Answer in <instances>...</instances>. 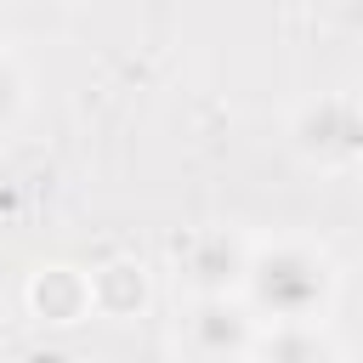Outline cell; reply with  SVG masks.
Instances as JSON below:
<instances>
[{
    "label": "cell",
    "mask_w": 363,
    "mask_h": 363,
    "mask_svg": "<svg viewBox=\"0 0 363 363\" xmlns=\"http://www.w3.org/2000/svg\"><path fill=\"white\" fill-rule=\"evenodd\" d=\"M238 301L255 312V323H323L335 301V267L301 238L255 244L238 278Z\"/></svg>",
    "instance_id": "cell-1"
},
{
    "label": "cell",
    "mask_w": 363,
    "mask_h": 363,
    "mask_svg": "<svg viewBox=\"0 0 363 363\" xmlns=\"http://www.w3.org/2000/svg\"><path fill=\"white\" fill-rule=\"evenodd\" d=\"M289 147L318 164V170H352L357 153H363V113L346 91H323L312 102L295 108L289 119Z\"/></svg>",
    "instance_id": "cell-2"
},
{
    "label": "cell",
    "mask_w": 363,
    "mask_h": 363,
    "mask_svg": "<svg viewBox=\"0 0 363 363\" xmlns=\"http://www.w3.org/2000/svg\"><path fill=\"white\" fill-rule=\"evenodd\" d=\"M255 329L261 323L238 295H193V306L182 318V346L199 363H244Z\"/></svg>",
    "instance_id": "cell-3"
},
{
    "label": "cell",
    "mask_w": 363,
    "mask_h": 363,
    "mask_svg": "<svg viewBox=\"0 0 363 363\" xmlns=\"http://www.w3.org/2000/svg\"><path fill=\"white\" fill-rule=\"evenodd\" d=\"M244 261H250V244L227 227H199L176 244V272L193 295H238Z\"/></svg>",
    "instance_id": "cell-4"
},
{
    "label": "cell",
    "mask_w": 363,
    "mask_h": 363,
    "mask_svg": "<svg viewBox=\"0 0 363 363\" xmlns=\"http://www.w3.org/2000/svg\"><path fill=\"white\" fill-rule=\"evenodd\" d=\"M23 306H28V318L45 323V329H74V323H85V318H91L85 272H79V267H62V261L28 272V284H23Z\"/></svg>",
    "instance_id": "cell-5"
},
{
    "label": "cell",
    "mask_w": 363,
    "mask_h": 363,
    "mask_svg": "<svg viewBox=\"0 0 363 363\" xmlns=\"http://www.w3.org/2000/svg\"><path fill=\"white\" fill-rule=\"evenodd\" d=\"M85 289H91V312L96 318H142L153 306V272L136 255H113V261L91 267Z\"/></svg>",
    "instance_id": "cell-6"
},
{
    "label": "cell",
    "mask_w": 363,
    "mask_h": 363,
    "mask_svg": "<svg viewBox=\"0 0 363 363\" xmlns=\"http://www.w3.org/2000/svg\"><path fill=\"white\" fill-rule=\"evenodd\" d=\"M244 363H340L323 323H261Z\"/></svg>",
    "instance_id": "cell-7"
},
{
    "label": "cell",
    "mask_w": 363,
    "mask_h": 363,
    "mask_svg": "<svg viewBox=\"0 0 363 363\" xmlns=\"http://www.w3.org/2000/svg\"><path fill=\"white\" fill-rule=\"evenodd\" d=\"M23 91H28V79H23L17 57H11V51H0V130L23 113Z\"/></svg>",
    "instance_id": "cell-8"
}]
</instances>
